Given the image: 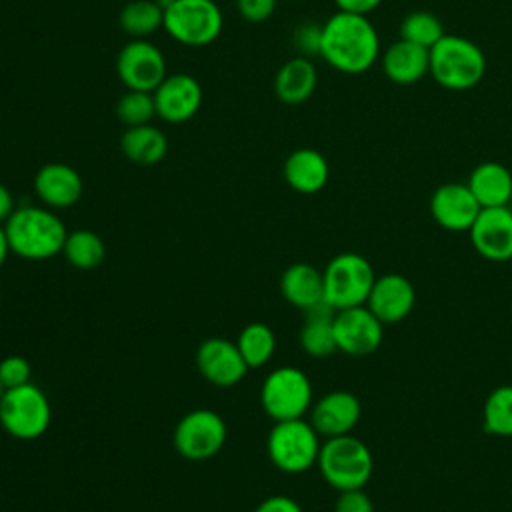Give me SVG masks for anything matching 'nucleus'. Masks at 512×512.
<instances>
[{"label": "nucleus", "instance_id": "3", "mask_svg": "<svg viewBox=\"0 0 512 512\" xmlns=\"http://www.w3.org/2000/svg\"><path fill=\"white\" fill-rule=\"evenodd\" d=\"M486 74V56L482 48L458 34H444L430 48V76L446 90H470Z\"/></svg>", "mask_w": 512, "mask_h": 512}, {"label": "nucleus", "instance_id": "32", "mask_svg": "<svg viewBox=\"0 0 512 512\" xmlns=\"http://www.w3.org/2000/svg\"><path fill=\"white\" fill-rule=\"evenodd\" d=\"M116 116L126 128L150 124V120L156 116L152 92L126 90L116 102Z\"/></svg>", "mask_w": 512, "mask_h": 512}, {"label": "nucleus", "instance_id": "18", "mask_svg": "<svg viewBox=\"0 0 512 512\" xmlns=\"http://www.w3.org/2000/svg\"><path fill=\"white\" fill-rule=\"evenodd\" d=\"M360 416L362 404L348 390H332L310 408V424L324 438L352 434Z\"/></svg>", "mask_w": 512, "mask_h": 512}, {"label": "nucleus", "instance_id": "43", "mask_svg": "<svg viewBox=\"0 0 512 512\" xmlns=\"http://www.w3.org/2000/svg\"><path fill=\"white\" fill-rule=\"evenodd\" d=\"M286 2H294V0H286Z\"/></svg>", "mask_w": 512, "mask_h": 512}, {"label": "nucleus", "instance_id": "25", "mask_svg": "<svg viewBox=\"0 0 512 512\" xmlns=\"http://www.w3.org/2000/svg\"><path fill=\"white\" fill-rule=\"evenodd\" d=\"M334 312L326 302L304 312V324L300 328V346L308 356L326 358L334 354Z\"/></svg>", "mask_w": 512, "mask_h": 512}, {"label": "nucleus", "instance_id": "14", "mask_svg": "<svg viewBox=\"0 0 512 512\" xmlns=\"http://www.w3.org/2000/svg\"><path fill=\"white\" fill-rule=\"evenodd\" d=\"M156 116L168 124H182L196 116L202 106L200 82L184 72L168 74L152 92Z\"/></svg>", "mask_w": 512, "mask_h": 512}, {"label": "nucleus", "instance_id": "29", "mask_svg": "<svg viewBox=\"0 0 512 512\" xmlns=\"http://www.w3.org/2000/svg\"><path fill=\"white\" fill-rule=\"evenodd\" d=\"M236 346L248 368L264 366L276 352V336L264 322H252L238 334Z\"/></svg>", "mask_w": 512, "mask_h": 512}, {"label": "nucleus", "instance_id": "17", "mask_svg": "<svg viewBox=\"0 0 512 512\" xmlns=\"http://www.w3.org/2000/svg\"><path fill=\"white\" fill-rule=\"evenodd\" d=\"M196 366L208 382L222 388L238 384L248 372L236 342L226 338L204 340L196 350Z\"/></svg>", "mask_w": 512, "mask_h": 512}, {"label": "nucleus", "instance_id": "40", "mask_svg": "<svg viewBox=\"0 0 512 512\" xmlns=\"http://www.w3.org/2000/svg\"><path fill=\"white\" fill-rule=\"evenodd\" d=\"M8 252H10V246H8L6 230H4V226L0 224V268L4 266V262H6V258H8Z\"/></svg>", "mask_w": 512, "mask_h": 512}, {"label": "nucleus", "instance_id": "11", "mask_svg": "<svg viewBox=\"0 0 512 512\" xmlns=\"http://www.w3.org/2000/svg\"><path fill=\"white\" fill-rule=\"evenodd\" d=\"M116 72L126 90L154 92L158 84L168 76L162 50L148 42L132 38L124 44L116 58Z\"/></svg>", "mask_w": 512, "mask_h": 512}, {"label": "nucleus", "instance_id": "31", "mask_svg": "<svg viewBox=\"0 0 512 512\" xmlns=\"http://www.w3.org/2000/svg\"><path fill=\"white\" fill-rule=\"evenodd\" d=\"M398 34L402 40L414 42V44L430 50L446 32L436 14L426 12V10H416V12H410L404 16V20L400 22Z\"/></svg>", "mask_w": 512, "mask_h": 512}, {"label": "nucleus", "instance_id": "34", "mask_svg": "<svg viewBox=\"0 0 512 512\" xmlns=\"http://www.w3.org/2000/svg\"><path fill=\"white\" fill-rule=\"evenodd\" d=\"M334 512H374V502L364 488L342 490L334 502Z\"/></svg>", "mask_w": 512, "mask_h": 512}, {"label": "nucleus", "instance_id": "8", "mask_svg": "<svg viewBox=\"0 0 512 512\" xmlns=\"http://www.w3.org/2000/svg\"><path fill=\"white\" fill-rule=\"evenodd\" d=\"M52 420L46 394L32 382L4 390L0 400V424L18 440L40 438Z\"/></svg>", "mask_w": 512, "mask_h": 512}, {"label": "nucleus", "instance_id": "2", "mask_svg": "<svg viewBox=\"0 0 512 512\" xmlns=\"http://www.w3.org/2000/svg\"><path fill=\"white\" fill-rule=\"evenodd\" d=\"M10 252L26 260H48L62 252L68 236L64 222L40 206H22L4 222Z\"/></svg>", "mask_w": 512, "mask_h": 512}, {"label": "nucleus", "instance_id": "41", "mask_svg": "<svg viewBox=\"0 0 512 512\" xmlns=\"http://www.w3.org/2000/svg\"><path fill=\"white\" fill-rule=\"evenodd\" d=\"M4 390H6V388H4V384L0 382V400H2V396H4Z\"/></svg>", "mask_w": 512, "mask_h": 512}, {"label": "nucleus", "instance_id": "24", "mask_svg": "<svg viewBox=\"0 0 512 512\" xmlns=\"http://www.w3.org/2000/svg\"><path fill=\"white\" fill-rule=\"evenodd\" d=\"M316 82V66L306 56H294L278 68L274 76V94L284 104H302L314 94Z\"/></svg>", "mask_w": 512, "mask_h": 512}, {"label": "nucleus", "instance_id": "36", "mask_svg": "<svg viewBox=\"0 0 512 512\" xmlns=\"http://www.w3.org/2000/svg\"><path fill=\"white\" fill-rule=\"evenodd\" d=\"M320 38L322 26L316 24H304L294 34V42L304 54H320Z\"/></svg>", "mask_w": 512, "mask_h": 512}, {"label": "nucleus", "instance_id": "39", "mask_svg": "<svg viewBox=\"0 0 512 512\" xmlns=\"http://www.w3.org/2000/svg\"><path fill=\"white\" fill-rule=\"evenodd\" d=\"M14 212V198L8 186L0 182V224L8 220V216Z\"/></svg>", "mask_w": 512, "mask_h": 512}, {"label": "nucleus", "instance_id": "5", "mask_svg": "<svg viewBox=\"0 0 512 512\" xmlns=\"http://www.w3.org/2000/svg\"><path fill=\"white\" fill-rule=\"evenodd\" d=\"M324 302L332 310L362 306L376 280L372 264L356 252L336 254L322 270Z\"/></svg>", "mask_w": 512, "mask_h": 512}, {"label": "nucleus", "instance_id": "4", "mask_svg": "<svg viewBox=\"0 0 512 512\" xmlns=\"http://www.w3.org/2000/svg\"><path fill=\"white\" fill-rule=\"evenodd\" d=\"M322 478L336 492L364 488L374 472L372 450L356 436L326 438L316 462Z\"/></svg>", "mask_w": 512, "mask_h": 512}, {"label": "nucleus", "instance_id": "13", "mask_svg": "<svg viewBox=\"0 0 512 512\" xmlns=\"http://www.w3.org/2000/svg\"><path fill=\"white\" fill-rule=\"evenodd\" d=\"M472 248L490 262L512 260V208H482L468 230Z\"/></svg>", "mask_w": 512, "mask_h": 512}, {"label": "nucleus", "instance_id": "21", "mask_svg": "<svg viewBox=\"0 0 512 512\" xmlns=\"http://www.w3.org/2000/svg\"><path fill=\"white\" fill-rule=\"evenodd\" d=\"M282 174L292 190L300 194H316L328 184L330 166L322 152L314 148H298L284 160Z\"/></svg>", "mask_w": 512, "mask_h": 512}, {"label": "nucleus", "instance_id": "15", "mask_svg": "<svg viewBox=\"0 0 512 512\" xmlns=\"http://www.w3.org/2000/svg\"><path fill=\"white\" fill-rule=\"evenodd\" d=\"M482 206L468 184L446 182L430 196V214L434 222L448 232H468Z\"/></svg>", "mask_w": 512, "mask_h": 512}, {"label": "nucleus", "instance_id": "1", "mask_svg": "<svg viewBox=\"0 0 512 512\" xmlns=\"http://www.w3.org/2000/svg\"><path fill=\"white\" fill-rule=\"evenodd\" d=\"M320 56L342 74H364L380 58V38L364 14L334 12L322 24Z\"/></svg>", "mask_w": 512, "mask_h": 512}, {"label": "nucleus", "instance_id": "12", "mask_svg": "<svg viewBox=\"0 0 512 512\" xmlns=\"http://www.w3.org/2000/svg\"><path fill=\"white\" fill-rule=\"evenodd\" d=\"M336 348L348 356H368L384 340V324L368 310L366 304L334 312Z\"/></svg>", "mask_w": 512, "mask_h": 512}, {"label": "nucleus", "instance_id": "37", "mask_svg": "<svg viewBox=\"0 0 512 512\" xmlns=\"http://www.w3.org/2000/svg\"><path fill=\"white\" fill-rule=\"evenodd\" d=\"M254 512H304V510L294 498L276 494V496H268L266 500H262Z\"/></svg>", "mask_w": 512, "mask_h": 512}, {"label": "nucleus", "instance_id": "42", "mask_svg": "<svg viewBox=\"0 0 512 512\" xmlns=\"http://www.w3.org/2000/svg\"><path fill=\"white\" fill-rule=\"evenodd\" d=\"M0 304H2V294H0Z\"/></svg>", "mask_w": 512, "mask_h": 512}, {"label": "nucleus", "instance_id": "19", "mask_svg": "<svg viewBox=\"0 0 512 512\" xmlns=\"http://www.w3.org/2000/svg\"><path fill=\"white\" fill-rule=\"evenodd\" d=\"M34 192L48 208H70L82 196V178L72 166L50 162L36 172Z\"/></svg>", "mask_w": 512, "mask_h": 512}, {"label": "nucleus", "instance_id": "20", "mask_svg": "<svg viewBox=\"0 0 512 512\" xmlns=\"http://www.w3.org/2000/svg\"><path fill=\"white\" fill-rule=\"evenodd\" d=\"M382 70L386 78L400 86L420 82L430 74V50L414 42L398 38L382 54Z\"/></svg>", "mask_w": 512, "mask_h": 512}, {"label": "nucleus", "instance_id": "33", "mask_svg": "<svg viewBox=\"0 0 512 512\" xmlns=\"http://www.w3.org/2000/svg\"><path fill=\"white\" fill-rule=\"evenodd\" d=\"M32 376V366L24 356H6L0 360V382L4 388H16L28 384Z\"/></svg>", "mask_w": 512, "mask_h": 512}, {"label": "nucleus", "instance_id": "35", "mask_svg": "<svg viewBox=\"0 0 512 512\" xmlns=\"http://www.w3.org/2000/svg\"><path fill=\"white\" fill-rule=\"evenodd\" d=\"M278 0H236L240 16L248 22H264L276 10Z\"/></svg>", "mask_w": 512, "mask_h": 512}, {"label": "nucleus", "instance_id": "16", "mask_svg": "<svg viewBox=\"0 0 512 512\" xmlns=\"http://www.w3.org/2000/svg\"><path fill=\"white\" fill-rule=\"evenodd\" d=\"M366 306L384 326L396 324L414 310L416 288L406 276L398 272L376 276Z\"/></svg>", "mask_w": 512, "mask_h": 512}, {"label": "nucleus", "instance_id": "7", "mask_svg": "<svg viewBox=\"0 0 512 512\" xmlns=\"http://www.w3.org/2000/svg\"><path fill=\"white\" fill-rule=\"evenodd\" d=\"M224 26V16L214 0H172L164 8V30L184 46L214 42Z\"/></svg>", "mask_w": 512, "mask_h": 512}, {"label": "nucleus", "instance_id": "10", "mask_svg": "<svg viewBox=\"0 0 512 512\" xmlns=\"http://www.w3.org/2000/svg\"><path fill=\"white\" fill-rule=\"evenodd\" d=\"M226 442V424L220 414L196 408L184 414L174 428V446L186 460H210Z\"/></svg>", "mask_w": 512, "mask_h": 512}, {"label": "nucleus", "instance_id": "22", "mask_svg": "<svg viewBox=\"0 0 512 512\" xmlns=\"http://www.w3.org/2000/svg\"><path fill=\"white\" fill-rule=\"evenodd\" d=\"M466 184L482 208L508 206L512 200V172L496 160L478 164Z\"/></svg>", "mask_w": 512, "mask_h": 512}, {"label": "nucleus", "instance_id": "26", "mask_svg": "<svg viewBox=\"0 0 512 512\" xmlns=\"http://www.w3.org/2000/svg\"><path fill=\"white\" fill-rule=\"evenodd\" d=\"M120 150L130 162L152 166L164 160L168 152V138L160 128L152 124L130 126L120 136Z\"/></svg>", "mask_w": 512, "mask_h": 512}, {"label": "nucleus", "instance_id": "6", "mask_svg": "<svg viewBox=\"0 0 512 512\" xmlns=\"http://www.w3.org/2000/svg\"><path fill=\"white\" fill-rule=\"evenodd\" d=\"M320 446V434L304 418L276 422L266 440L270 462L286 474H302L316 466Z\"/></svg>", "mask_w": 512, "mask_h": 512}, {"label": "nucleus", "instance_id": "27", "mask_svg": "<svg viewBox=\"0 0 512 512\" xmlns=\"http://www.w3.org/2000/svg\"><path fill=\"white\" fill-rule=\"evenodd\" d=\"M120 28L138 40H146L164 26V8L156 0H130L118 16Z\"/></svg>", "mask_w": 512, "mask_h": 512}, {"label": "nucleus", "instance_id": "30", "mask_svg": "<svg viewBox=\"0 0 512 512\" xmlns=\"http://www.w3.org/2000/svg\"><path fill=\"white\" fill-rule=\"evenodd\" d=\"M482 426L492 436H512V384L498 386L486 396L482 408Z\"/></svg>", "mask_w": 512, "mask_h": 512}, {"label": "nucleus", "instance_id": "23", "mask_svg": "<svg viewBox=\"0 0 512 512\" xmlns=\"http://www.w3.org/2000/svg\"><path fill=\"white\" fill-rule=\"evenodd\" d=\"M280 292L286 302L302 312L324 302V278L318 268L306 262L288 266L280 276Z\"/></svg>", "mask_w": 512, "mask_h": 512}, {"label": "nucleus", "instance_id": "9", "mask_svg": "<svg viewBox=\"0 0 512 512\" xmlns=\"http://www.w3.org/2000/svg\"><path fill=\"white\" fill-rule=\"evenodd\" d=\"M260 402L274 422L304 418L312 408V382L304 370L280 366L264 378Z\"/></svg>", "mask_w": 512, "mask_h": 512}, {"label": "nucleus", "instance_id": "28", "mask_svg": "<svg viewBox=\"0 0 512 512\" xmlns=\"http://www.w3.org/2000/svg\"><path fill=\"white\" fill-rule=\"evenodd\" d=\"M62 254L68 260V264H72L74 268L92 270L102 264L106 256V246L96 232L80 228L66 236Z\"/></svg>", "mask_w": 512, "mask_h": 512}, {"label": "nucleus", "instance_id": "38", "mask_svg": "<svg viewBox=\"0 0 512 512\" xmlns=\"http://www.w3.org/2000/svg\"><path fill=\"white\" fill-rule=\"evenodd\" d=\"M334 2H336L338 10L364 14V16H368L374 8H378L382 4V0H334Z\"/></svg>", "mask_w": 512, "mask_h": 512}]
</instances>
